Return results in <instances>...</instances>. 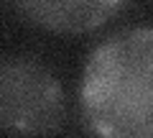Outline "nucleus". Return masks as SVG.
I'll return each mask as SVG.
<instances>
[{
	"label": "nucleus",
	"instance_id": "obj_1",
	"mask_svg": "<svg viewBox=\"0 0 153 138\" xmlns=\"http://www.w3.org/2000/svg\"><path fill=\"white\" fill-rule=\"evenodd\" d=\"M153 28L128 26L84 61L79 105L100 138H153Z\"/></svg>",
	"mask_w": 153,
	"mask_h": 138
},
{
	"label": "nucleus",
	"instance_id": "obj_2",
	"mask_svg": "<svg viewBox=\"0 0 153 138\" xmlns=\"http://www.w3.org/2000/svg\"><path fill=\"white\" fill-rule=\"evenodd\" d=\"M66 120V92L49 64L28 54L0 56V133L46 138Z\"/></svg>",
	"mask_w": 153,
	"mask_h": 138
},
{
	"label": "nucleus",
	"instance_id": "obj_3",
	"mask_svg": "<svg viewBox=\"0 0 153 138\" xmlns=\"http://www.w3.org/2000/svg\"><path fill=\"white\" fill-rule=\"evenodd\" d=\"M26 21L59 36H79L105 26L125 0H13Z\"/></svg>",
	"mask_w": 153,
	"mask_h": 138
}]
</instances>
